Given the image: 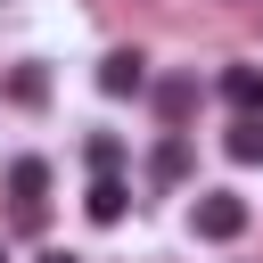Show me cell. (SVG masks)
<instances>
[{
	"mask_svg": "<svg viewBox=\"0 0 263 263\" xmlns=\"http://www.w3.org/2000/svg\"><path fill=\"white\" fill-rule=\"evenodd\" d=\"M123 205H132L123 173H99V181H90V197H82V214H90V222H123Z\"/></svg>",
	"mask_w": 263,
	"mask_h": 263,
	"instance_id": "obj_4",
	"label": "cell"
},
{
	"mask_svg": "<svg viewBox=\"0 0 263 263\" xmlns=\"http://www.w3.org/2000/svg\"><path fill=\"white\" fill-rule=\"evenodd\" d=\"M0 263H8V247H0Z\"/></svg>",
	"mask_w": 263,
	"mask_h": 263,
	"instance_id": "obj_12",
	"label": "cell"
},
{
	"mask_svg": "<svg viewBox=\"0 0 263 263\" xmlns=\"http://www.w3.org/2000/svg\"><path fill=\"white\" fill-rule=\"evenodd\" d=\"M99 90H107V99H140V90H148V58H140V49H107V58H99Z\"/></svg>",
	"mask_w": 263,
	"mask_h": 263,
	"instance_id": "obj_3",
	"label": "cell"
},
{
	"mask_svg": "<svg viewBox=\"0 0 263 263\" xmlns=\"http://www.w3.org/2000/svg\"><path fill=\"white\" fill-rule=\"evenodd\" d=\"M41 263H74V255H41Z\"/></svg>",
	"mask_w": 263,
	"mask_h": 263,
	"instance_id": "obj_11",
	"label": "cell"
},
{
	"mask_svg": "<svg viewBox=\"0 0 263 263\" xmlns=\"http://www.w3.org/2000/svg\"><path fill=\"white\" fill-rule=\"evenodd\" d=\"M8 99H16V107H41V99H49V74H41V66H16V74H8Z\"/></svg>",
	"mask_w": 263,
	"mask_h": 263,
	"instance_id": "obj_9",
	"label": "cell"
},
{
	"mask_svg": "<svg viewBox=\"0 0 263 263\" xmlns=\"http://www.w3.org/2000/svg\"><path fill=\"white\" fill-rule=\"evenodd\" d=\"M189 107H197V74H164V82H156V115H164V123H181Z\"/></svg>",
	"mask_w": 263,
	"mask_h": 263,
	"instance_id": "obj_6",
	"label": "cell"
},
{
	"mask_svg": "<svg viewBox=\"0 0 263 263\" xmlns=\"http://www.w3.org/2000/svg\"><path fill=\"white\" fill-rule=\"evenodd\" d=\"M222 148H230V164H263V115H238L222 132Z\"/></svg>",
	"mask_w": 263,
	"mask_h": 263,
	"instance_id": "obj_7",
	"label": "cell"
},
{
	"mask_svg": "<svg viewBox=\"0 0 263 263\" xmlns=\"http://www.w3.org/2000/svg\"><path fill=\"white\" fill-rule=\"evenodd\" d=\"M82 156H90V173H115V164H123V140H115V132H90Z\"/></svg>",
	"mask_w": 263,
	"mask_h": 263,
	"instance_id": "obj_10",
	"label": "cell"
},
{
	"mask_svg": "<svg viewBox=\"0 0 263 263\" xmlns=\"http://www.w3.org/2000/svg\"><path fill=\"white\" fill-rule=\"evenodd\" d=\"M8 197H16V230H41V222H49V214H41L49 164H41V156H16V164H8Z\"/></svg>",
	"mask_w": 263,
	"mask_h": 263,
	"instance_id": "obj_2",
	"label": "cell"
},
{
	"mask_svg": "<svg viewBox=\"0 0 263 263\" xmlns=\"http://www.w3.org/2000/svg\"><path fill=\"white\" fill-rule=\"evenodd\" d=\"M222 99L238 115H263V66H222Z\"/></svg>",
	"mask_w": 263,
	"mask_h": 263,
	"instance_id": "obj_5",
	"label": "cell"
},
{
	"mask_svg": "<svg viewBox=\"0 0 263 263\" xmlns=\"http://www.w3.org/2000/svg\"><path fill=\"white\" fill-rule=\"evenodd\" d=\"M189 230H197L205 247H230V238L247 230V197H238V189H197V214H189Z\"/></svg>",
	"mask_w": 263,
	"mask_h": 263,
	"instance_id": "obj_1",
	"label": "cell"
},
{
	"mask_svg": "<svg viewBox=\"0 0 263 263\" xmlns=\"http://www.w3.org/2000/svg\"><path fill=\"white\" fill-rule=\"evenodd\" d=\"M148 181H156V189H173V181H189V140H164V148L148 156Z\"/></svg>",
	"mask_w": 263,
	"mask_h": 263,
	"instance_id": "obj_8",
	"label": "cell"
}]
</instances>
